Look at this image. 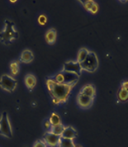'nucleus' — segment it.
Segmentation results:
<instances>
[{
	"label": "nucleus",
	"instance_id": "nucleus-17",
	"mask_svg": "<svg viewBox=\"0 0 128 147\" xmlns=\"http://www.w3.org/2000/svg\"><path fill=\"white\" fill-rule=\"evenodd\" d=\"M64 129H65V126L61 123V124L56 125V126H51L49 131L51 133L55 134V135H58V136H61L62 132L64 131Z\"/></svg>",
	"mask_w": 128,
	"mask_h": 147
},
{
	"label": "nucleus",
	"instance_id": "nucleus-2",
	"mask_svg": "<svg viewBox=\"0 0 128 147\" xmlns=\"http://www.w3.org/2000/svg\"><path fill=\"white\" fill-rule=\"evenodd\" d=\"M19 37V33L16 28L15 23L9 19L4 20V26L0 32V42L3 45L9 46Z\"/></svg>",
	"mask_w": 128,
	"mask_h": 147
},
{
	"label": "nucleus",
	"instance_id": "nucleus-21",
	"mask_svg": "<svg viewBox=\"0 0 128 147\" xmlns=\"http://www.w3.org/2000/svg\"><path fill=\"white\" fill-rule=\"evenodd\" d=\"M81 4L83 5V7H84V9H86V11L89 12L91 7H93V5L94 4V1H91V0H88V1H79Z\"/></svg>",
	"mask_w": 128,
	"mask_h": 147
},
{
	"label": "nucleus",
	"instance_id": "nucleus-4",
	"mask_svg": "<svg viewBox=\"0 0 128 147\" xmlns=\"http://www.w3.org/2000/svg\"><path fill=\"white\" fill-rule=\"evenodd\" d=\"M52 79L59 84H64L74 87L79 80V75L74 73L61 71L60 73L56 74L54 77H52Z\"/></svg>",
	"mask_w": 128,
	"mask_h": 147
},
{
	"label": "nucleus",
	"instance_id": "nucleus-9",
	"mask_svg": "<svg viewBox=\"0 0 128 147\" xmlns=\"http://www.w3.org/2000/svg\"><path fill=\"white\" fill-rule=\"evenodd\" d=\"M94 98H92L88 96L79 94L78 97H77V103L82 108H88L92 106V104L94 102Z\"/></svg>",
	"mask_w": 128,
	"mask_h": 147
},
{
	"label": "nucleus",
	"instance_id": "nucleus-19",
	"mask_svg": "<svg viewBox=\"0 0 128 147\" xmlns=\"http://www.w3.org/2000/svg\"><path fill=\"white\" fill-rule=\"evenodd\" d=\"M59 147H75V144L74 143L73 140L65 139V138L61 137Z\"/></svg>",
	"mask_w": 128,
	"mask_h": 147
},
{
	"label": "nucleus",
	"instance_id": "nucleus-20",
	"mask_svg": "<svg viewBox=\"0 0 128 147\" xmlns=\"http://www.w3.org/2000/svg\"><path fill=\"white\" fill-rule=\"evenodd\" d=\"M117 97L120 102H127L128 101V91L124 88H121L118 92Z\"/></svg>",
	"mask_w": 128,
	"mask_h": 147
},
{
	"label": "nucleus",
	"instance_id": "nucleus-22",
	"mask_svg": "<svg viewBox=\"0 0 128 147\" xmlns=\"http://www.w3.org/2000/svg\"><path fill=\"white\" fill-rule=\"evenodd\" d=\"M46 22H47V18H46V16L44 15V14L40 15V17L38 18V23H39L40 25H41V26H43V25H45V24L46 23Z\"/></svg>",
	"mask_w": 128,
	"mask_h": 147
},
{
	"label": "nucleus",
	"instance_id": "nucleus-11",
	"mask_svg": "<svg viewBox=\"0 0 128 147\" xmlns=\"http://www.w3.org/2000/svg\"><path fill=\"white\" fill-rule=\"evenodd\" d=\"M34 60L33 52L28 49H26L22 51L19 57V61L24 64H29Z\"/></svg>",
	"mask_w": 128,
	"mask_h": 147
},
{
	"label": "nucleus",
	"instance_id": "nucleus-27",
	"mask_svg": "<svg viewBox=\"0 0 128 147\" xmlns=\"http://www.w3.org/2000/svg\"><path fill=\"white\" fill-rule=\"evenodd\" d=\"M75 147H82V146H79V145H75Z\"/></svg>",
	"mask_w": 128,
	"mask_h": 147
},
{
	"label": "nucleus",
	"instance_id": "nucleus-15",
	"mask_svg": "<svg viewBox=\"0 0 128 147\" xmlns=\"http://www.w3.org/2000/svg\"><path fill=\"white\" fill-rule=\"evenodd\" d=\"M19 63L20 62L18 60H14V61H12L10 63L9 68H10V72H11L12 75L16 76L18 74L19 70H20V64Z\"/></svg>",
	"mask_w": 128,
	"mask_h": 147
},
{
	"label": "nucleus",
	"instance_id": "nucleus-23",
	"mask_svg": "<svg viewBox=\"0 0 128 147\" xmlns=\"http://www.w3.org/2000/svg\"><path fill=\"white\" fill-rule=\"evenodd\" d=\"M32 147H47L46 144L45 143V141L42 140H37L35 141Z\"/></svg>",
	"mask_w": 128,
	"mask_h": 147
},
{
	"label": "nucleus",
	"instance_id": "nucleus-26",
	"mask_svg": "<svg viewBox=\"0 0 128 147\" xmlns=\"http://www.w3.org/2000/svg\"><path fill=\"white\" fill-rule=\"evenodd\" d=\"M121 88H124V89H126V90L128 91V80L122 82V84H121Z\"/></svg>",
	"mask_w": 128,
	"mask_h": 147
},
{
	"label": "nucleus",
	"instance_id": "nucleus-18",
	"mask_svg": "<svg viewBox=\"0 0 128 147\" xmlns=\"http://www.w3.org/2000/svg\"><path fill=\"white\" fill-rule=\"evenodd\" d=\"M49 121L50 123L51 124V126H56V125H59L61 124V121L60 116L55 113H52L51 114V117L49 118Z\"/></svg>",
	"mask_w": 128,
	"mask_h": 147
},
{
	"label": "nucleus",
	"instance_id": "nucleus-5",
	"mask_svg": "<svg viewBox=\"0 0 128 147\" xmlns=\"http://www.w3.org/2000/svg\"><path fill=\"white\" fill-rule=\"evenodd\" d=\"M80 65L83 70H85L89 73L95 72L99 65V61L96 53L94 51H89L87 58L84 60V62L81 63Z\"/></svg>",
	"mask_w": 128,
	"mask_h": 147
},
{
	"label": "nucleus",
	"instance_id": "nucleus-16",
	"mask_svg": "<svg viewBox=\"0 0 128 147\" xmlns=\"http://www.w3.org/2000/svg\"><path fill=\"white\" fill-rule=\"evenodd\" d=\"M88 53H89V51L86 48H82L79 50V53H78V56H77V60L76 61L79 63V64H81L82 62H84V60H85L88 56Z\"/></svg>",
	"mask_w": 128,
	"mask_h": 147
},
{
	"label": "nucleus",
	"instance_id": "nucleus-10",
	"mask_svg": "<svg viewBox=\"0 0 128 147\" xmlns=\"http://www.w3.org/2000/svg\"><path fill=\"white\" fill-rule=\"evenodd\" d=\"M61 136L62 138L74 140V139L78 137V132H77V131L74 129V127H70V126H69V127H65L64 131L62 132Z\"/></svg>",
	"mask_w": 128,
	"mask_h": 147
},
{
	"label": "nucleus",
	"instance_id": "nucleus-14",
	"mask_svg": "<svg viewBox=\"0 0 128 147\" xmlns=\"http://www.w3.org/2000/svg\"><path fill=\"white\" fill-rule=\"evenodd\" d=\"M79 94L88 96V97H90L92 98H94L95 95H96V90H95V88L94 85L87 84V85H84V87L82 88Z\"/></svg>",
	"mask_w": 128,
	"mask_h": 147
},
{
	"label": "nucleus",
	"instance_id": "nucleus-3",
	"mask_svg": "<svg viewBox=\"0 0 128 147\" xmlns=\"http://www.w3.org/2000/svg\"><path fill=\"white\" fill-rule=\"evenodd\" d=\"M0 136L8 139L13 136V130L7 112H3L0 117Z\"/></svg>",
	"mask_w": 128,
	"mask_h": 147
},
{
	"label": "nucleus",
	"instance_id": "nucleus-25",
	"mask_svg": "<svg viewBox=\"0 0 128 147\" xmlns=\"http://www.w3.org/2000/svg\"><path fill=\"white\" fill-rule=\"evenodd\" d=\"M44 127H45V129H46L47 131H50V129H51V124L50 123L49 120H46L44 122Z\"/></svg>",
	"mask_w": 128,
	"mask_h": 147
},
{
	"label": "nucleus",
	"instance_id": "nucleus-13",
	"mask_svg": "<svg viewBox=\"0 0 128 147\" xmlns=\"http://www.w3.org/2000/svg\"><path fill=\"white\" fill-rule=\"evenodd\" d=\"M56 37H57V32L56 30L54 28L49 29L45 36V39L49 45H54L56 41Z\"/></svg>",
	"mask_w": 128,
	"mask_h": 147
},
{
	"label": "nucleus",
	"instance_id": "nucleus-8",
	"mask_svg": "<svg viewBox=\"0 0 128 147\" xmlns=\"http://www.w3.org/2000/svg\"><path fill=\"white\" fill-rule=\"evenodd\" d=\"M63 72H69V73H74L80 75L83 69L81 68L80 64H79L77 61H67L63 65Z\"/></svg>",
	"mask_w": 128,
	"mask_h": 147
},
{
	"label": "nucleus",
	"instance_id": "nucleus-24",
	"mask_svg": "<svg viewBox=\"0 0 128 147\" xmlns=\"http://www.w3.org/2000/svg\"><path fill=\"white\" fill-rule=\"evenodd\" d=\"M98 4L94 3V4L93 5V7H91V9H90V13L93 14H95L98 13Z\"/></svg>",
	"mask_w": 128,
	"mask_h": 147
},
{
	"label": "nucleus",
	"instance_id": "nucleus-7",
	"mask_svg": "<svg viewBox=\"0 0 128 147\" xmlns=\"http://www.w3.org/2000/svg\"><path fill=\"white\" fill-rule=\"evenodd\" d=\"M61 136L51 133L50 131H46L43 136V140L46 144L47 146L50 147H59Z\"/></svg>",
	"mask_w": 128,
	"mask_h": 147
},
{
	"label": "nucleus",
	"instance_id": "nucleus-1",
	"mask_svg": "<svg viewBox=\"0 0 128 147\" xmlns=\"http://www.w3.org/2000/svg\"><path fill=\"white\" fill-rule=\"evenodd\" d=\"M46 84L53 103L56 105L65 103L70 95L72 88H74L67 84H59L52 78H48L46 81Z\"/></svg>",
	"mask_w": 128,
	"mask_h": 147
},
{
	"label": "nucleus",
	"instance_id": "nucleus-12",
	"mask_svg": "<svg viewBox=\"0 0 128 147\" xmlns=\"http://www.w3.org/2000/svg\"><path fill=\"white\" fill-rule=\"evenodd\" d=\"M24 84L29 90H32L36 85V78L33 74H27L24 78Z\"/></svg>",
	"mask_w": 128,
	"mask_h": 147
},
{
	"label": "nucleus",
	"instance_id": "nucleus-6",
	"mask_svg": "<svg viewBox=\"0 0 128 147\" xmlns=\"http://www.w3.org/2000/svg\"><path fill=\"white\" fill-rule=\"evenodd\" d=\"M18 87V80L10 74H3L0 77V88L7 93H13Z\"/></svg>",
	"mask_w": 128,
	"mask_h": 147
}]
</instances>
